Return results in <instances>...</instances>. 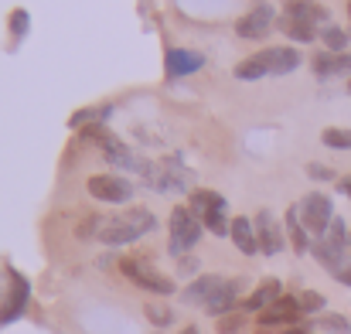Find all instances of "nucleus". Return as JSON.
<instances>
[{
    "label": "nucleus",
    "mask_w": 351,
    "mask_h": 334,
    "mask_svg": "<svg viewBox=\"0 0 351 334\" xmlns=\"http://www.w3.org/2000/svg\"><path fill=\"white\" fill-rule=\"evenodd\" d=\"M154 228H157L154 212H147V208H126L123 215L103 222L99 239H103L106 246H113V249H117V246H130V242L143 239V235H147V232H154Z\"/></svg>",
    "instance_id": "nucleus-1"
},
{
    "label": "nucleus",
    "mask_w": 351,
    "mask_h": 334,
    "mask_svg": "<svg viewBox=\"0 0 351 334\" xmlns=\"http://www.w3.org/2000/svg\"><path fill=\"white\" fill-rule=\"evenodd\" d=\"M202 219L188 208V205H178L174 212H171V235H167V249H171V256H188L195 246H198V239H202Z\"/></svg>",
    "instance_id": "nucleus-2"
},
{
    "label": "nucleus",
    "mask_w": 351,
    "mask_h": 334,
    "mask_svg": "<svg viewBox=\"0 0 351 334\" xmlns=\"http://www.w3.org/2000/svg\"><path fill=\"white\" fill-rule=\"evenodd\" d=\"M119 270H123V276L133 283V287H140V290H150V294H160V297H171L174 294V280H167L164 273H157L150 263H143L140 256H126L123 263H119Z\"/></svg>",
    "instance_id": "nucleus-3"
},
{
    "label": "nucleus",
    "mask_w": 351,
    "mask_h": 334,
    "mask_svg": "<svg viewBox=\"0 0 351 334\" xmlns=\"http://www.w3.org/2000/svg\"><path fill=\"white\" fill-rule=\"evenodd\" d=\"M300 222H304V228H307L314 239H324L331 222H335V205H331V198L321 195V191L307 195V198L300 202Z\"/></svg>",
    "instance_id": "nucleus-4"
},
{
    "label": "nucleus",
    "mask_w": 351,
    "mask_h": 334,
    "mask_svg": "<svg viewBox=\"0 0 351 334\" xmlns=\"http://www.w3.org/2000/svg\"><path fill=\"white\" fill-rule=\"evenodd\" d=\"M273 24H276V10H273V3H252L249 14H242V17L235 21V34L245 38V41H259V38L269 34Z\"/></svg>",
    "instance_id": "nucleus-5"
},
{
    "label": "nucleus",
    "mask_w": 351,
    "mask_h": 334,
    "mask_svg": "<svg viewBox=\"0 0 351 334\" xmlns=\"http://www.w3.org/2000/svg\"><path fill=\"white\" fill-rule=\"evenodd\" d=\"M86 188H89L93 198L110 202V205H126L133 198V184L126 178H119V174H93L86 181Z\"/></svg>",
    "instance_id": "nucleus-6"
},
{
    "label": "nucleus",
    "mask_w": 351,
    "mask_h": 334,
    "mask_svg": "<svg viewBox=\"0 0 351 334\" xmlns=\"http://www.w3.org/2000/svg\"><path fill=\"white\" fill-rule=\"evenodd\" d=\"M259 65H263V72L266 75H290V72H297L300 69V51L297 48H290V45H276V48H263V51H256L252 55Z\"/></svg>",
    "instance_id": "nucleus-7"
},
{
    "label": "nucleus",
    "mask_w": 351,
    "mask_h": 334,
    "mask_svg": "<svg viewBox=\"0 0 351 334\" xmlns=\"http://www.w3.org/2000/svg\"><path fill=\"white\" fill-rule=\"evenodd\" d=\"M7 276H10V294L3 297V307H0V328L10 324V321H17V318L24 314L27 300H31V287H27V280H24L17 270H10Z\"/></svg>",
    "instance_id": "nucleus-8"
},
{
    "label": "nucleus",
    "mask_w": 351,
    "mask_h": 334,
    "mask_svg": "<svg viewBox=\"0 0 351 334\" xmlns=\"http://www.w3.org/2000/svg\"><path fill=\"white\" fill-rule=\"evenodd\" d=\"M252 225H256L259 252H263V256H276V252L283 249V232H280V225H276V219H273V212H259Z\"/></svg>",
    "instance_id": "nucleus-9"
},
{
    "label": "nucleus",
    "mask_w": 351,
    "mask_h": 334,
    "mask_svg": "<svg viewBox=\"0 0 351 334\" xmlns=\"http://www.w3.org/2000/svg\"><path fill=\"white\" fill-rule=\"evenodd\" d=\"M164 65H167V75H171V79H181V75L198 72V69L205 65V55H202V51H188V48H167Z\"/></svg>",
    "instance_id": "nucleus-10"
},
{
    "label": "nucleus",
    "mask_w": 351,
    "mask_h": 334,
    "mask_svg": "<svg viewBox=\"0 0 351 334\" xmlns=\"http://www.w3.org/2000/svg\"><path fill=\"white\" fill-rule=\"evenodd\" d=\"M222 287H226V280H222L219 273H205V276H198V280H191V283L184 287L181 300H184V304H202V307H208V300H212Z\"/></svg>",
    "instance_id": "nucleus-11"
},
{
    "label": "nucleus",
    "mask_w": 351,
    "mask_h": 334,
    "mask_svg": "<svg viewBox=\"0 0 351 334\" xmlns=\"http://www.w3.org/2000/svg\"><path fill=\"white\" fill-rule=\"evenodd\" d=\"M300 314H304V311H300V300L283 294V297H280V300H276L269 311H263V314H259V324H263V328H276V324H297V321H300Z\"/></svg>",
    "instance_id": "nucleus-12"
},
{
    "label": "nucleus",
    "mask_w": 351,
    "mask_h": 334,
    "mask_svg": "<svg viewBox=\"0 0 351 334\" xmlns=\"http://www.w3.org/2000/svg\"><path fill=\"white\" fill-rule=\"evenodd\" d=\"M280 297H283V283H280V280H266V283L256 287L239 307H242L245 314H263V311H269Z\"/></svg>",
    "instance_id": "nucleus-13"
},
{
    "label": "nucleus",
    "mask_w": 351,
    "mask_h": 334,
    "mask_svg": "<svg viewBox=\"0 0 351 334\" xmlns=\"http://www.w3.org/2000/svg\"><path fill=\"white\" fill-rule=\"evenodd\" d=\"M283 14L287 17H293V21H304V24H328V17H331V10L324 7V3H317V0H283Z\"/></svg>",
    "instance_id": "nucleus-14"
},
{
    "label": "nucleus",
    "mask_w": 351,
    "mask_h": 334,
    "mask_svg": "<svg viewBox=\"0 0 351 334\" xmlns=\"http://www.w3.org/2000/svg\"><path fill=\"white\" fill-rule=\"evenodd\" d=\"M314 72L317 79H331V75H351V51L345 55H335V51H324L314 58Z\"/></svg>",
    "instance_id": "nucleus-15"
},
{
    "label": "nucleus",
    "mask_w": 351,
    "mask_h": 334,
    "mask_svg": "<svg viewBox=\"0 0 351 334\" xmlns=\"http://www.w3.org/2000/svg\"><path fill=\"white\" fill-rule=\"evenodd\" d=\"M232 242L242 256L259 252V239H256V225H252V219H245V215L232 219Z\"/></svg>",
    "instance_id": "nucleus-16"
},
{
    "label": "nucleus",
    "mask_w": 351,
    "mask_h": 334,
    "mask_svg": "<svg viewBox=\"0 0 351 334\" xmlns=\"http://www.w3.org/2000/svg\"><path fill=\"white\" fill-rule=\"evenodd\" d=\"M235 297H239V280H229V283H226V287H222V290H219L212 300H208V307H205V311H208L212 318H226V314H235V304H239Z\"/></svg>",
    "instance_id": "nucleus-17"
},
{
    "label": "nucleus",
    "mask_w": 351,
    "mask_h": 334,
    "mask_svg": "<svg viewBox=\"0 0 351 334\" xmlns=\"http://www.w3.org/2000/svg\"><path fill=\"white\" fill-rule=\"evenodd\" d=\"M287 232H290V242H293V249H297L300 256H304V252L314 246V242L307 239L311 232H307V228H304V222H300V205L287 208Z\"/></svg>",
    "instance_id": "nucleus-18"
},
{
    "label": "nucleus",
    "mask_w": 351,
    "mask_h": 334,
    "mask_svg": "<svg viewBox=\"0 0 351 334\" xmlns=\"http://www.w3.org/2000/svg\"><path fill=\"white\" fill-rule=\"evenodd\" d=\"M222 205H226V198H222L219 191L198 188V191H191V205H188V208H191V212H195V215L202 219V215H205L208 208H222Z\"/></svg>",
    "instance_id": "nucleus-19"
},
{
    "label": "nucleus",
    "mask_w": 351,
    "mask_h": 334,
    "mask_svg": "<svg viewBox=\"0 0 351 334\" xmlns=\"http://www.w3.org/2000/svg\"><path fill=\"white\" fill-rule=\"evenodd\" d=\"M280 31L290 34V41H314V24H304V21H293V17H280Z\"/></svg>",
    "instance_id": "nucleus-20"
},
{
    "label": "nucleus",
    "mask_w": 351,
    "mask_h": 334,
    "mask_svg": "<svg viewBox=\"0 0 351 334\" xmlns=\"http://www.w3.org/2000/svg\"><path fill=\"white\" fill-rule=\"evenodd\" d=\"M311 328H317V331H324V334H351L348 318H341V314H317Z\"/></svg>",
    "instance_id": "nucleus-21"
},
{
    "label": "nucleus",
    "mask_w": 351,
    "mask_h": 334,
    "mask_svg": "<svg viewBox=\"0 0 351 334\" xmlns=\"http://www.w3.org/2000/svg\"><path fill=\"white\" fill-rule=\"evenodd\" d=\"M321 41H324L328 51H335V55H345V48H348V34H345L341 27H335V24H328V27L321 31Z\"/></svg>",
    "instance_id": "nucleus-22"
},
{
    "label": "nucleus",
    "mask_w": 351,
    "mask_h": 334,
    "mask_svg": "<svg viewBox=\"0 0 351 334\" xmlns=\"http://www.w3.org/2000/svg\"><path fill=\"white\" fill-rule=\"evenodd\" d=\"M266 72H263V65L256 62V58H242L239 65H235V79L239 82H256V79H263Z\"/></svg>",
    "instance_id": "nucleus-23"
},
{
    "label": "nucleus",
    "mask_w": 351,
    "mask_h": 334,
    "mask_svg": "<svg viewBox=\"0 0 351 334\" xmlns=\"http://www.w3.org/2000/svg\"><path fill=\"white\" fill-rule=\"evenodd\" d=\"M324 147H335V150H351V130H324L321 133Z\"/></svg>",
    "instance_id": "nucleus-24"
},
{
    "label": "nucleus",
    "mask_w": 351,
    "mask_h": 334,
    "mask_svg": "<svg viewBox=\"0 0 351 334\" xmlns=\"http://www.w3.org/2000/svg\"><path fill=\"white\" fill-rule=\"evenodd\" d=\"M147 318H150L154 328H171L174 324V311L171 307H160V304H150L147 307Z\"/></svg>",
    "instance_id": "nucleus-25"
},
{
    "label": "nucleus",
    "mask_w": 351,
    "mask_h": 334,
    "mask_svg": "<svg viewBox=\"0 0 351 334\" xmlns=\"http://www.w3.org/2000/svg\"><path fill=\"white\" fill-rule=\"evenodd\" d=\"M297 300H300V311H304V314H321V311H324V297H321L317 290H304Z\"/></svg>",
    "instance_id": "nucleus-26"
},
{
    "label": "nucleus",
    "mask_w": 351,
    "mask_h": 334,
    "mask_svg": "<svg viewBox=\"0 0 351 334\" xmlns=\"http://www.w3.org/2000/svg\"><path fill=\"white\" fill-rule=\"evenodd\" d=\"M242 324H245V314H226L219 318V334H235Z\"/></svg>",
    "instance_id": "nucleus-27"
},
{
    "label": "nucleus",
    "mask_w": 351,
    "mask_h": 334,
    "mask_svg": "<svg viewBox=\"0 0 351 334\" xmlns=\"http://www.w3.org/2000/svg\"><path fill=\"white\" fill-rule=\"evenodd\" d=\"M99 232H103V219H96V215H89L86 222L75 228V235H79V239H93V235H99Z\"/></svg>",
    "instance_id": "nucleus-28"
},
{
    "label": "nucleus",
    "mask_w": 351,
    "mask_h": 334,
    "mask_svg": "<svg viewBox=\"0 0 351 334\" xmlns=\"http://www.w3.org/2000/svg\"><path fill=\"white\" fill-rule=\"evenodd\" d=\"M10 31H14V38H24V31H27V10H14L10 14Z\"/></svg>",
    "instance_id": "nucleus-29"
},
{
    "label": "nucleus",
    "mask_w": 351,
    "mask_h": 334,
    "mask_svg": "<svg viewBox=\"0 0 351 334\" xmlns=\"http://www.w3.org/2000/svg\"><path fill=\"white\" fill-rule=\"evenodd\" d=\"M307 174H311V178H317V181H335V171H331V167H324V164H307Z\"/></svg>",
    "instance_id": "nucleus-30"
},
{
    "label": "nucleus",
    "mask_w": 351,
    "mask_h": 334,
    "mask_svg": "<svg viewBox=\"0 0 351 334\" xmlns=\"http://www.w3.org/2000/svg\"><path fill=\"white\" fill-rule=\"evenodd\" d=\"M178 266H181V273H195V270H198L195 256H181V263H178Z\"/></svg>",
    "instance_id": "nucleus-31"
},
{
    "label": "nucleus",
    "mask_w": 351,
    "mask_h": 334,
    "mask_svg": "<svg viewBox=\"0 0 351 334\" xmlns=\"http://www.w3.org/2000/svg\"><path fill=\"white\" fill-rule=\"evenodd\" d=\"M335 280H341V283H345V287H351V266H345V270H341V273H338V276H335Z\"/></svg>",
    "instance_id": "nucleus-32"
},
{
    "label": "nucleus",
    "mask_w": 351,
    "mask_h": 334,
    "mask_svg": "<svg viewBox=\"0 0 351 334\" xmlns=\"http://www.w3.org/2000/svg\"><path fill=\"white\" fill-rule=\"evenodd\" d=\"M341 191H345V195L351 198V178H345V181H341Z\"/></svg>",
    "instance_id": "nucleus-33"
},
{
    "label": "nucleus",
    "mask_w": 351,
    "mask_h": 334,
    "mask_svg": "<svg viewBox=\"0 0 351 334\" xmlns=\"http://www.w3.org/2000/svg\"><path fill=\"white\" fill-rule=\"evenodd\" d=\"M283 334H311L307 328H290V331H283Z\"/></svg>",
    "instance_id": "nucleus-34"
},
{
    "label": "nucleus",
    "mask_w": 351,
    "mask_h": 334,
    "mask_svg": "<svg viewBox=\"0 0 351 334\" xmlns=\"http://www.w3.org/2000/svg\"><path fill=\"white\" fill-rule=\"evenodd\" d=\"M181 334H202V331H198V328H184Z\"/></svg>",
    "instance_id": "nucleus-35"
},
{
    "label": "nucleus",
    "mask_w": 351,
    "mask_h": 334,
    "mask_svg": "<svg viewBox=\"0 0 351 334\" xmlns=\"http://www.w3.org/2000/svg\"><path fill=\"white\" fill-rule=\"evenodd\" d=\"M348 17H351V0H348Z\"/></svg>",
    "instance_id": "nucleus-36"
},
{
    "label": "nucleus",
    "mask_w": 351,
    "mask_h": 334,
    "mask_svg": "<svg viewBox=\"0 0 351 334\" xmlns=\"http://www.w3.org/2000/svg\"><path fill=\"white\" fill-rule=\"evenodd\" d=\"M348 96H351V79H348Z\"/></svg>",
    "instance_id": "nucleus-37"
},
{
    "label": "nucleus",
    "mask_w": 351,
    "mask_h": 334,
    "mask_svg": "<svg viewBox=\"0 0 351 334\" xmlns=\"http://www.w3.org/2000/svg\"><path fill=\"white\" fill-rule=\"evenodd\" d=\"M348 249H351V235H348Z\"/></svg>",
    "instance_id": "nucleus-38"
}]
</instances>
